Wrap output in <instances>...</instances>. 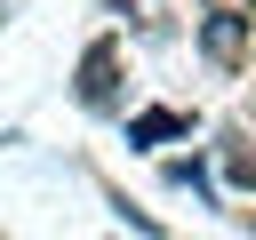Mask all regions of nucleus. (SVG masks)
Listing matches in <instances>:
<instances>
[{"label": "nucleus", "mask_w": 256, "mask_h": 240, "mask_svg": "<svg viewBox=\"0 0 256 240\" xmlns=\"http://www.w3.org/2000/svg\"><path fill=\"white\" fill-rule=\"evenodd\" d=\"M72 96H80L88 112H120V40H112V32L80 48V80H72Z\"/></svg>", "instance_id": "obj_1"}, {"label": "nucleus", "mask_w": 256, "mask_h": 240, "mask_svg": "<svg viewBox=\"0 0 256 240\" xmlns=\"http://www.w3.org/2000/svg\"><path fill=\"white\" fill-rule=\"evenodd\" d=\"M192 40H200V56H208L216 72H240V64H248V40H256V16H216V8H208Z\"/></svg>", "instance_id": "obj_2"}, {"label": "nucleus", "mask_w": 256, "mask_h": 240, "mask_svg": "<svg viewBox=\"0 0 256 240\" xmlns=\"http://www.w3.org/2000/svg\"><path fill=\"white\" fill-rule=\"evenodd\" d=\"M168 136H192V112L152 104V112H136V120H128V144H168Z\"/></svg>", "instance_id": "obj_3"}, {"label": "nucleus", "mask_w": 256, "mask_h": 240, "mask_svg": "<svg viewBox=\"0 0 256 240\" xmlns=\"http://www.w3.org/2000/svg\"><path fill=\"white\" fill-rule=\"evenodd\" d=\"M224 176H232V184H256V152H248V144H224Z\"/></svg>", "instance_id": "obj_4"}, {"label": "nucleus", "mask_w": 256, "mask_h": 240, "mask_svg": "<svg viewBox=\"0 0 256 240\" xmlns=\"http://www.w3.org/2000/svg\"><path fill=\"white\" fill-rule=\"evenodd\" d=\"M168 184H192V192H208V168H200V160H168Z\"/></svg>", "instance_id": "obj_5"}, {"label": "nucleus", "mask_w": 256, "mask_h": 240, "mask_svg": "<svg viewBox=\"0 0 256 240\" xmlns=\"http://www.w3.org/2000/svg\"><path fill=\"white\" fill-rule=\"evenodd\" d=\"M200 8H216V16H256V0H200Z\"/></svg>", "instance_id": "obj_6"}]
</instances>
